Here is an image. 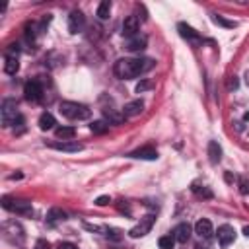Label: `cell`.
<instances>
[{"mask_svg":"<svg viewBox=\"0 0 249 249\" xmlns=\"http://www.w3.org/2000/svg\"><path fill=\"white\" fill-rule=\"evenodd\" d=\"M154 68L152 58H119L113 66V72L121 80H132Z\"/></svg>","mask_w":249,"mask_h":249,"instance_id":"6da1fadb","label":"cell"},{"mask_svg":"<svg viewBox=\"0 0 249 249\" xmlns=\"http://www.w3.org/2000/svg\"><path fill=\"white\" fill-rule=\"evenodd\" d=\"M58 111L62 117H66L70 121H82V119L89 117V107L84 103H78V101H60Z\"/></svg>","mask_w":249,"mask_h":249,"instance_id":"7a4b0ae2","label":"cell"},{"mask_svg":"<svg viewBox=\"0 0 249 249\" xmlns=\"http://www.w3.org/2000/svg\"><path fill=\"white\" fill-rule=\"evenodd\" d=\"M0 113H2V124L4 126H12V124H23V117L19 115V111H18V103H16V99H4L2 101V109H0Z\"/></svg>","mask_w":249,"mask_h":249,"instance_id":"3957f363","label":"cell"},{"mask_svg":"<svg viewBox=\"0 0 249 249\" xmlns=\"http://www.w3.org/2000/svg\"><path fill=\"white\" fill-rule=\"evenodd\" d=\"M2 208L14 214H21V216H31L33 214V206L27 200L21 198H12V196H2Z\"/></svg>","mask_w":249,"mask_h":249,"instance_id":"277c9868","label":"cell"},{"mask_svg":"<svg viewBox=\"0 0 249 249\" xmlns=\"http://www.w3.org/2000/svg\"><path fill=\"white\" fill-rule=\"evenodd\" d=\"M2 235H4L10 243H14V245H21L23 239H25L23 228H21L16 220H10V222H4V224H2Z\"/></svg>","mask_w":249,"mask_h":249,"instance_id":"5b68a950","label":"cell"},{"mask_svg":"<svg viewBox=\"0 0 249 249\" xmlns=\"http://www.w3.org/2000/svg\"><path fill=\"white\" fill-rule=\"evenodd\" d=\"M43 93H45V89H43V86H41L39 80H27V82H25V86H23V95H25L27 101L37 103V101L43 99Z\"/></svg>","mask_w":249,"mask_h":249,"instance_id":"8992f818","label":"cell"},{"mask_svg":"<svg viewBox=\"0 0 249 249\" xmlns=\"http://www.w3.org/2000/svg\"><path fill=\"white\" fill-rule=\"evenodd\" d=\"M154 222H156V216H154V214H146L144 218H140V222H138L134 228H130L128 235H130V237H134V239L144 237L146 233H150V230H152Z\"/></svg>","mask_w":249,"mask_h":249,"instance_id":"52a82bcc","label":"cell"},{"mask_svg":"<svg viewBox=\"0 0 249 249\" xmlns=\"http://www.w3.org/2000/svg\"><path fill=\"white\" fill-rule=\"evenodd\" d=\"M177 31H179V35L185 39V41H189L193 47H198L200 43H202V37L198 35V31H195L191 25H187V23H177Z\"/></svg>","mask_w":249,"mask_h":249,"instance_id":"ba28073f","label":"cell"},{"mask_svg":"<svg viewBox=\"0 0 249 249\" xmlns=\"http://www.w3.org/2000/svg\"><path fill=\"white\" fill-rule=\"evenodd\" d=\"M47 146L53 150H58V152H80L84 148L82 144H78L74 140H51V142H47Z\"/></svg>","mask_w":249,"mask_h":249,"instance_id":"9c48e42d","label":"cell"},{"mask_svg":"<svg viewBox=\"0 0 249 249\" xmlns=\"http://www.w3.org/2000/svg\"><path fill=\"white\" fill-rule=\"evenodd\" d=\"M138 29H140V21H138V16H126L124 21H123V37L130 39L134 35H138Z\"/></svg>","mask_w":249,"mask_h":249,"instance_id":"30bf717a","label":"cell"},{"mask_svg":"<svg viewBox=\"0 0 249 249\" xmlns=\"http://www.w3.org/2000/svg\"><path fill=\"white\" fill-rule=\"evenodd\" d=\"M84 25H86V16L80 10L70 12V16H68V29H70V33H80L84 29Z\"/></svg>","mask_w":249,"mask_h":249,"instance_id":"8fae6325","label":"cell"},{"mask_svg":"<svg viewBox=\"0 0 249 249\" xmlns=\"http://www.w3.org/2000/svg\"><path fill=\"white\" fill-rule=\"evenodd\" d=\"M124 47H126V51H130V53H142V51L148 47V37L142 35V33H138V35L126 39Z\"/></svg>","mask_w":249,"mask_h":249,"instance_id":"7c38bea8","label":"cell"},{"mask_svg":"<svg viewBox=\"0 0 249 249\" xmlns=\"http://www.w3.org/2000/svg\"><path fill=\"white\" fill-rule=\"evenodd\" d=\"M195 233L202 239H212L214 237V228H212V222L206 220V218H200L196 224H195Z\"/></svg>","mask_w":249,"mask_h":249,"instance_id":"4fadbf2b","label":"cell"},{"mask_svg":"<svg viewBox=\"0 0 249 249\" xmlns=\"http://www.w3.org/2000/svg\"><path fill=\"white\" fill-rule=\"evenodd\" d=\"M216 233H218V241H220V245H224V247L235 241V230H233L231 226H228V224L220 226Z\"/></svg>","mask_w":249,"mask_h":249,"instance_id":"5bb4252c","label":"cell"},{"mask_svg":"<svg viewBox=\"0 0 249 249\" xmlns=\"http://www.w3.org/2000/svg\"><path fill=\"white\" fill-rule=\"evenodd\" d=\"M191 226L187 224V222H181V224H177L175 228H173V237H175V241H179V243H187L189 239H191Z\"/></svg>","mask_w":249,"mask_h":249,"instance_id":"9a60e30c","label":"cell"},{"mask_svg":"<svg viewBox=\"0 0 249 249\" xmlns=\"http://www.w3.org/2000/svg\"><path fill=\"white\" fill-rule=\"evenodd\" d=\"M121 111H123V115H124V117H136V115H140V113L144 111V101H142V99L128 101Z\"/></svg>","mask_w":249,"mask_h":249,"instance_id":"2e32d148","label":"cell"},{"mask_svg":"<svg viewBox=\"0 0 249 249\" xmlns=\"http://www.w3.org/2000/svg\"><path fill=\"white\" fill-rule=\"evenodd\" d=\"M128 158H132V160H158V152L152 146H146V148H138V150L130 152Z\"/></svg>","mask_w":249,"mask_h":249,"instance_id":"e0dca14e","label":"cell"},{"mask_svg":"<svg viewBox=\"0 0 249 249\" xmlns=\"http://www.w3.org/2000/svg\"><path fill=\"white\" fill-rule=\"evenodd\" d=\"M208 160H210V163H220V160H222V146L216 142V140H212L210 144H208Z\"/></svg>","mask_w":249,"mask_h":249,"instance_id":"ac0fdd59","label":"cell"},{"mask_svg":"<svg viewBox=\"0 0 249 249\" xmlns=\"http://www.w3.org/2000/svg\"><path fill=\"white\" fill-rule=\"evenodd\" d=\"M54 134L58 140H72L76 136V128L74 126H56Z\"/></svg>","mask_w":249,"mask_h":249,"instance_id":"d6986e66","label":"cell"},{"mask_svg":"<svg viewBox=\"0 0 249 249\" xmlns=\"http://www.w3.org/2000/svg\"><path fill=\"white\" fill-rule=\"evenodd\" d=\"M56 124V121H54V117L51 115V113H41V117H39V128L41 130H51L53 126Z\"/></svg>","mask_w":249,"mask_h":249,"instance_id":"ffe728a7","label":"cell"},{"mask_svg":"<svg viewBox=\"0 0 249 249\" xmlns=\"http://www.w3.org/2000/svg\"><path fill=\"white\" fill-rule=\"evenodd\" d=\"M18 70H19V60H18V56H6L4 72H6V74H10V76H14Z\"/></svg>","mask_w":249,"mask_h":249,"instance_id":"44dd1931","label":"cell"},{"mask_svg":"<svg viewBox=\"0 0 249 249\" xmlns=\"http://www.w3.org/2000/svg\"><path fill=\"white\" fill-rule=\"evenodd\" d=\"M89 130L93 134H105L109 130V123L107 121H91L89 123Z\"/></svg>","mask_w":249,"mask_h":249,"instance_id":"7402d4cb","label":"cell"},{"mask_svg":"<svg viewBox=\"0 0 249 249\" xmlns=\"http://www.w3.org/2000/svg\"><path fill=\"white\" fill-rule=\"evenodd\" d=\"M191 191H193L196 196H202V198H210V196H212V191H210L206 185H200V183H193Z\"/></svg>","mask_w":249,"mask_h":249,"instance_id":"603a6c76","label":"cell"},{"mask_svg":"<svg viewBox=\"0 0 249 249\" xmlns=\"http://www.w3.org/2000/svg\"><path fill=\"white\" fill-rule=\"evenodd\" d=\"M47 220H49V224H54V222L66 220V214H64L60 208H51L49 214H47Z\"/></svg>","mask_w":249,"mask_h":249,"instance_id":"cb8c5ba5","label":"cell"},{"mask_svg":"<svg viewBox=\"0 0 249 249\" xmlns=\"http://www.w3.org/2000/svg\"><path fill=\"white\" fill-rule=\"evenodd\" d=\"M158 245H160V249H173V247H175V237H173V233L161 235V237L158 239Z\"/></svg>","mask_w":249,"mask_h":249,"instance_id":"d4e9b609","label":"cell"},{"mask_svg":"<svg viewBox=\"0 0 249 249\" xmlns=\"http://www.w3.org/2000/svg\"><path fill=\"white\" fill-rule=\"evenodd\" d=\"M111 14V2L109 0H103L99 6H97V18L99 19H107Z\"/></svg>","mask_w":249,"mask_h":249,"instance_id":"484cf974","label":"cell"},{"mask_svg":"<svg viewBox=\"0 0 249 249\" xmlns=\"http://www.w3.org/2000/svg\"><path fill=\"white\" fill-rule=\"evenodd\" d=\"M212 21L214 23H218V25H224V27H235V21H228V19H224L222 16H212Z\"/></svg>","mask_w":249,"mask_h":249,"instance_id":"4316f807","label":"cell"},{"mask_svg":"<svg viewBox=\"0 0 249 249\" xmlns=\"http://www.w3.org/2000/svg\"><path fill=\"white\" fill-rule=\"evenodd\" d=\"M150 88H152V82L150 80H142V82L136 84V93H142V91H146Z\"/></svg>","mask_w":249,"mask_h":249,"instance_id":"83f0119b","label":"cell"},{"mask_svg":"<svg viewBox=\"0 0 249 249\" xmlns=\"http://www.w3.org/2000/svg\"><path fill=\"white\" fill-rule=\"evenodd\" d=\"M239 193L241 195H249V181L247 179H239Z\"/></svg>","mask_w":249,"mask_h":249,"instance_id":"f1b7e54d","label":"cell"},{"mask_svg":"<svg viewBox=\"0 0 249 249\" xmlns=\"http://www.w3.org/2000/svg\"><path fill=\"white\" fill-rule=\"evenodd\" d=\"M109 202H111V196H109V195H101V196L95 198V204H97V206H105V204H109Z\"/></svg>","mask_w":249,"mask_h":249,"instance_id":"f546056e","label":"cell"},{"mask_svg":"<svg viewBox=\"0 0 249 249\" xmlns=\"http://www.w3.org/2000/svg\"><path fill=\"white\" fill-rule=\"evenodd\" d=\"M35 249H51V245H49V241H47V239H37Z\"/></svg>","mask_w":249,"mask_h":249,"instance_id":"4dcf8cb0","label":"cell"},{"mask_svg":"<svg viewBox=\"0 0 249 249\" xmlns=\"http://www.w3.org/2000/svg\"><path fill=\"white\" fill-rule=\"evenodd\" d=\"M117 206H119V210H121V212H126V214H130V206L126 204V200H119V204H117Z\"/></svg>","mask_w":249,"mask_h":249,"instance_id":"1f68e13d","label":"cell"},{"mask_svg":"<svg viewBox=\"0 0 249 249\" xmlns=\"http://www.w3.org/2000/svg\"><path fill=\"white\" fill-rule=\"evenodd\" d=\"M58 249H78V247L70 241H62V243H58Z\"/></svg>","mask_w":249,"mask_h":249,"instance_id":"d6a6232c","label":"cell"},{"mask_svg":"<svg viewBox=\"0 0 249 249\" xmlns=\"http://www.w3.org/2000/svg\"><path fill=\"white\" fill-rule=\"evenodd\" d=\"M228 86H230V88H237V80H235V78H233V80H230V84H228Z\"/></svg>","mask_w":249,"mask_h":249,"instance_id":"836d02e7","label":"cell"},{"mask_svg":"<svg viewBox=\"0 0 249 249\" xmlns=\"http://www.w3.org/2000/svg\"><path fill=\"white\" fill-rule=\"evenodd\" d=\"M243 233H245V235L249 237V226H245V228H243Z\"/></svg>","mask_w":249,"mask_h":249,"instance_id":"e575fe53","label":"cell"},{"mask_svg":"<svg viewBox=\"0 0 249 249\" xmlns=\"http://www.w3.org/2000/svg\"><path fill=\"white\" fill-rule=\"evenodd\" d=\"M243 119H245V121H249V113H245V115H243Z\"/></svg>","mask_w":249,"mask_h":249,"instance_id":"d590c367","label":"cell"},{"mask_svg":"<svg viewBox=\"0 0 249 249\" xmlns=\"http://www.w3.org/2000/svg\"><path fill=\"white\" fill-rule=\"evenodd\" d=\"M247 86H249V72H247Z\"/></svg>","mask_w":249,"mask_h":249,"instance_id":"8d00e7d4","label":"cell"}]
</instances>
